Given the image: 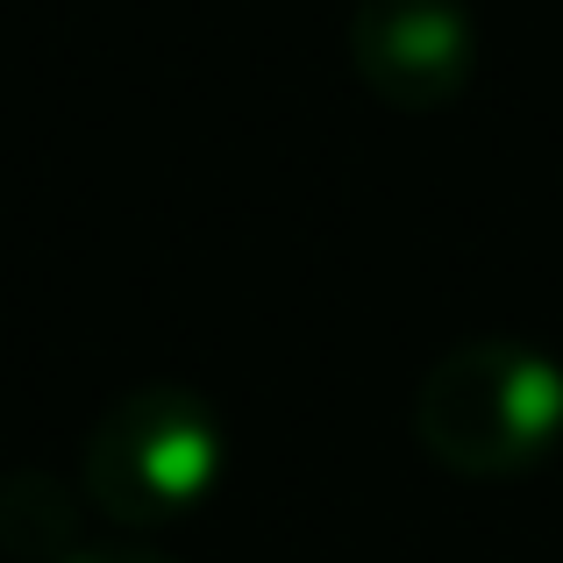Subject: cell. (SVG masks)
<instances>
[{
	"mask_svg": "<svg viewBox=\"0 0 563 563\" xmlns=\"http://www.w3.org/2000/svg\"><path fill=\"white\" fill-rule=\"evenodd\" d=\"M413 442L450 478H528L563 450V364L521 335L450 343L413 385Z\"/></svg>",
	"mask_w": 563,
	"mask_h": 563,
	"instance_id": "cell-1",
	"label": "cell"
},
{
	"mask_svg": "<svg viewBox=\"0 0 563 563\" xmlns=\"http://www.w3.org/2000/svg\"><path fill=\"white\" fill-rule=\"evenodd\" d=\"M229 464H235L229 413L200 385L151 378L100 407V421L86 428L79 478L93 514L151 536V528H179L214 507L229 485Z\"/></svg>",
	"mask_w": 563,
	"mask_h": 563,
	"instance_id": "cell-2",
	"label": "cell"
},
{
	"mask_svg": "<svg viewBox=\"0 0 563 563\" xmlns=\"http://www.w3.org/2000/svg\"><path fill=\"white\" fill-rule=\"evenodd\" d=\"M350 71L393 114H435L478 71V22L464 0H357Z\"/></svg>",
	"mask_w": 563,
	"mask_h": 563,
	"instance_id": "cell-3",
	"label": "cell"
},
{
	"mask_svg": "<svg viewBox=\"0 0 563 563\" xmlns=\"http://www.w3.org/2000/svg\"><path fill=\"white\" fill-rule=\"evenodd\" d=\"M57 563H172L157 550H86V556H57Z\"/></svg>",
	"mask_w": 563,
	"mask_h": 563,
	"instance_id": "cell-4",
	"label": "cell"
}]
</instances>
